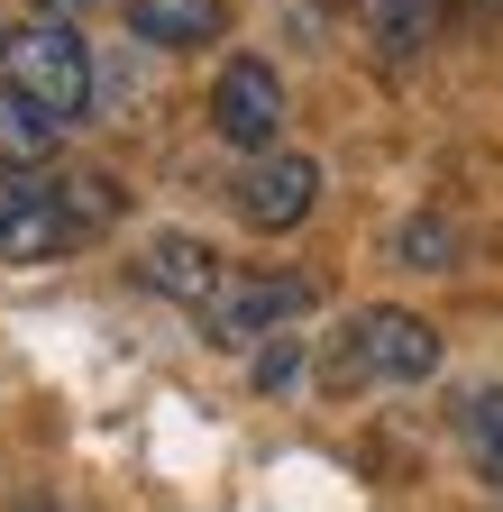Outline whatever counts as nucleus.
Here are the masks:
<instances>
[{
  "instance_id": "nucleus-1",
  "label": "nucleus",
  "mask_w": 503,
  "mask_h": 512,
  "mask_svg": "<svg viewBox=\"0 0 503 512\" xmlns=\"http://www.w3.org/2000/svg\"><path fill=\"white\" fill-rule=\"evenodd\" d=\"M119 220L110 174H10L0 183V266H55Z\"/></svg>"
},
{
  "instance_id": "nucleus-3",
  "label": "nucleus",
  "mask_w": 503,
  "mask_h": 512,
  "mask_svg": "<svg viewBox=\"0 0 503 512\" xmlns=\"http://www.w3.org/2000/svg\"><path fill=\"white\" fill-rule=\"evenodd\" d=\"M46 119H92V101H101V55H92V37L83 28H65V19H19L10 28V64H0Z\"/></svg>"
},
{
  "instance_id": "nucleus-16",
  "label": "nucleus",
  "mask_w": 503,
  "mask_h": 512,
  "mask_svg": "<svg viewBox=\"0 0 503 512\" xmlns=\"http://www.w3.org/2000/svg\"><path fill=\"white\" fill-rule=\"evenodd\" d=\"M476 10H503V0H476Z\"/></svg>"
},
{
  "instance_id": "nucleus-10",
  "label": "nucleus",
  "mask_w": 503,
  "mask_h": 512,
  "mask_svg": "<svg viewBox=\"0 0 503 512\" xmlns=\"http://www.w3.org/2000/svg\"><path fill=\"white\" fill-rule=\"evenodd\" d=\"M55 147H65V119H46L10 74H0V165H10V174H37Z\"/></svg>"
},
{
  "instance_id": "nucleus-9",
  "label": "nucleus",
  "mask_w": 503,
  "mask_h": 512,
  "mask_svg": "<svg viewBox=\"0 0 503 512\" xmlns=\"http://www.w3.org/2000/svg\"><path fill=\"white\" fill-rule=\"evenodd\" d=\"M449 430L467 448L476 485L503 494V384H458V394H449Z\"/></svg>"
},
{
  "instance_id": "nucleus-12",
  "label": "nucleus",
  "mask_w": 503,
  "mask_h": 512,
  "mask_svg": "<svg viewBox=\"0 0 503 512\" xmlns=\"http://www.w3.org/2000/svg\"><path fill=\"white\" fill-rule=\"evenodd\" d=\"M394 266H421V275H439V266H458V229L439 220V211H412V220L394 229Z\"/></svg>"
},
{
  "instance_id": "nucleus-15",
  "label": "nucleus",
  "mask_w": 503,
  "mask_h": 512,
  "mask_svg": "<svg viewBox=\"0 0 503 512\" xmlns=\"http://www.w3.org/2000/svg\"><path fill=\"white\" fill-rule=\"evenodd\" d=\"M10 28H19V19H0V64H10Z\"/></svg>"
},
{
  "instance_id": "nucleus-11",
  "label": "nucleus",
  "mask_w": 503,
  "mask_h": 512,
  "mask_svg": "<svg viewBox=\"0 0 503 512\" xmlns=\"http://www.w3.org/2000/svg\"><path fill=\"white\" fill-rule=\"evenodd\" d=\"M357 10H366L375 46H385L394 64H403V55H421V37H430V0H357Z\"/></svg>"
},
{
  "instance_id": "nucleus-8",
  "label": "nucleus",
  "mask_w": 503,
  "mask_h": 512,
  "mask_svg": "<svg viewBox=\"0 0 503 512\" xmlns=\"http://www.w3.org/2000/svg\"><path fill=\"white\" fill-rule=\"evenodd\" d=\"M119 28L138 46H165V55H193L229 28V0H119Z\"/></svg>"
},
{
  "instance_id": "nucleus-13",
  "label": "nucleus",
  "mask_w": 503,
  "mask_h": 512,
  "mask_svg": "<svg viewBox=\"0 0 503 512\" xmlns=\"http://www.w3.org/2000/svg\"><path fill=\"white\" fill-rule=\"evenodd\" d=\"M293 375H302V339H266V357H257V384H266V394H284Z\"/></svg>"
},
{
  "instance_id": "nucleus-2",
  "label": "nucleus",
  "mask_w": 503,
  "mask_h": 512,
  "mask_svg": "<svg viewBox=\"0 0 503 512\" xmlns=\"http://www.w3.org/2000/svg\"><path fill=\"white\" fill-rule=\"evenodd\" d=\"M339 394H366V384H421V375H439V330L421 311H403V302H366V311H348L339 330H330V366H321Z\"/></svg>"
},
{
  "instance_id": "nucleus-14",
  "label": "nucleus",
  "mask_w": 503,
  "mask_h": 512,
  "mask_svg": "<svg viewBox=\"0 0 503 512\" xmlns=\"http://www.w3.org/2000/svg\"><path fill=\"white\" fill-rule=\"evenodd\" d=\"M101 10V0H28V19H65V28H83Z\"/></svg>"
},
{
  "instance_id": "nucleus-5",
  "label": "nucleus",
  "mask_w": 503,
  "mask_h": 512,
  "mask_svg": "<svg viewBox=\"0 0 503 512\" xmlns=\"http://www.w3.org/2000/svg\"><path fill=\"white\" fill-rule=\"evenodd\" d=\"M284 74L266 55H229L220 64V83H211V128L238 147V156H275V138H284Z\"/></svg>"
},
{
  "instance_id": "nucleus-4",
  "label": "nucleus",
  "mask_w": 503,
  "mask_h": 512,
  "mask_svg": "<svg viewBox=\"0 0 503 512\" xmlns=\"http://www.w3.org/2000/svg\"><path fill=\"white\" fill-rule=\"evenodd\" d=\"M311 311H321V284L311 275H229L220 302L202 311V330L220 348H266V339H293Z\"/></svg>"
},
{
  "instance_id": "nucleus-6",
  "label": "nucleus",
  "mask_w": 503,
  "mask_h": 512,
  "mask_svg": "<svg viewBox=\"0 0 503 512\" xmlns=\"http://www.w3.org/2000/svg\"><path fill=\"white\" fill-rule=\"evenodd\" d=\"M229 202H238V220H247V229L284 238V229H302L311 211H321V165H311V156H293V147H275V156H257V165L238 174V192H229Z\"/></svg>"
},
{
  "instance_id": "nucleus-7",
  "label": "nucleus",
  "mask_w": 503,
  "mask_h": 512,
  "mask_svg": "<svg viewBox=\"0 0 503 512\" xmlns=\"http://www.w3.org/2000/svg\"><path fill=\"white\" fill-rule=\"evenodd\" d=\"M138 284L165 293V302H183V311H211L220 284H229V266H220L211 238H193V229H156V238L138 247Z\"/></svg>"
}]
</instances>
